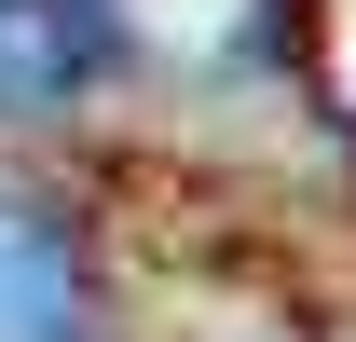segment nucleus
I'll use <instances>...</instances> for the list:
<instances>
[{
    "label": "nucleus",
    "mask_w": 356,
    "mask_h": 342,
    "mask_svg": "<svg viewBox=\"0 0 356 342\" xmlns=\"http://www.w3.org/2000/svg\"><path fill=\"white\" fill-rule=\"evenodd\" d=\"M96 274L69 247V219L28 206V192H0V342H96Z\"/></svg>",
    "instance_id": "obj_1"
},
{
    "label": "nucleus",
    "mask_w": 356,
    "mask_h": 342,
    "mask_svg": "<svg viewBox=\"0 0 356 342\" xmlns=\"http://www.w3.org/2000/svg\"><path fill=\"white\" fill-rule=\"evenodd\" d=\"M124 55V0H0V110H69Z\"/></svg>",
    "instance_id": "obj_2"
}]
</instances>
